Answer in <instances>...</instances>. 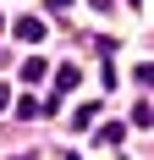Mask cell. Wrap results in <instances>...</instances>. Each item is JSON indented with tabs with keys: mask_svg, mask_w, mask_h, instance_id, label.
Masks as SVG:
<instances>
[{
	"mask_svg": "<svg viewBox=\"0 0 154 160\" xmlns=\"http://www.w3.org/2000/svg\"><path fill=\"white\" fill-rule=\"evenodd\" d=\"M6 105H11V88H6V83H0V111H6Z\"/></svg>",
	"mask_w": 154,
	"mask_h": 160,
	"instance_id": "cell-5",
	"label": "cell"
},
{
	"mask_svg": "<svg viewBox=\"0 0 154 160\" xmlns=\"http://www.w3.org/2000/svg\"><path fill=\"white\" fill-rule=\"evenodd\" d=\"M17 39H22V44H39V39H44V22H39V17H17Z\"/></svg>",
	"mask_w": 154,
	"mask_h": 160,
	"instance_id": "cell-1",
	"label": "cell"
},
{
	"mask_svg": "<svg viewBox=\"0 0 154 160\" xmlns=\"http://www.w3.org/2000/svg\"><path fill=\"white\" fill-rule=\"evenodd\" d=\"M44 78V61H22V83H39Z\"/></svg>",
	"mask_w": 154,
	"mask_h": 160,
	"instance_id": "cell-3",
	"label": "cell"
},
{
	"mask_svg": "<svg viewBox=\"0 0 154 160\" xmlns=\"http://www.w3.org/2000/svg\"><path fill=\"white\" fill-rule=\"evenodd\" d=\"M77 78H83L77 66H61V72H55V88H61V94H72V88H77Z\"/></svg>",
	"mask_w": 154,
	"mask_h": 160,
	"instance_id": "cell-2",
	"label": "cell"
},
{
	"mask_svg": "<svg viewBox=\"0 0 154 160\" xmlns=\"http://www.w3.org/2000/svg\"><path fill=\"white\" fill-rule=\"evenodd\" d=\"M61 160H77V155H61Z\"/></svg>",
	"mask_w": 154,
	"mask_h": 160,
	"instance_id": "cell-7",
	"label": "cell"
},
{
	"mask_svg": "<svg viewBox=\"0 0 154 160\" xmlns=\"http://www.w3.org/2000/svg\"><path fill=\"white\" fill-rule=\"evenodd\" d=\"M94 6H110V0H94Z\"/></svg>",
	"mask_w": 154,
	"mask_h": 160,
	"instance_id": "cell-6",
	"label": "cell"
},
{
	"mask_svg": "<svg viewBox=\"0 0 154 160\" xmlns=\"http://www.w3.org/2000/svg\"><path fill=\"white\" fill-rule=\"evenodd\" d=\"M17 160H28V155H17Z\"/></svg>",
	"mask_w": 154,
	"mask_h": 160,
	"instance_id": "cell-8",
	"label": "cell"
},
{
	"mask_svg": "<svg viewBox=\"0 0 154 160\" xmlns=\"http://www.w3.org/2000/svg\"><path fill=\"white\" fill-rule=\"evenodd\" d=\"M50 11H72V0H50Z\"/></svg>",
	"mask_w": 154,
	"mask_h": 160,
	"instance_id": "cell-4",
	"label": "cell"
}]
</instances>
